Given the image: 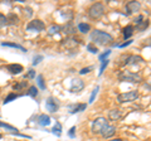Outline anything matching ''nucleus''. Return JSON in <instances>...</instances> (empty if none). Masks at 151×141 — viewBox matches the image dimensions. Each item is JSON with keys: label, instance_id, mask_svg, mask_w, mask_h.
Segmentation results:
<instances>
[{"label": "nucleus", "instance_id": "1", "mask_svg": "<svg viewBox=\"0 0 151 141\" xmlns=\"http://www.w3.org/2000/svg\"><path fill=\"white\" fill-rule=\"evenodd\" d=\"M91 40L93 42L94 44L106 45V44H110L111 42H113V37L110 34V33H107V32H103V30H93L91 33Z\"/></svg>", "mask_w": 151, "mask_h": 141}, {"label": "nucleus", "instance_id": "2", "mask_svg": "<svg viewBox=\"0 0 151 141\" xmlns=\"http://www.w3.org/2000/svg\"><path fill=\"white\" fill-rule=\"evenodd\" d=\"M88 17L93 20L101 19L105 14V5L102 3H93L91 6L88 8Z\"/></svg>", "mask_w": 151, "mask_h": 141}, {"label": "nucleus", "instance_id": "3", "mask_svg": "<svg viewBox=\"0 0 151 141\" xmlns=\"http://www.w3.org/2000/svg\"><path fill=\"white\" fill-rule=\"evenodd\" d=\"M119 79L121 82H130V83H140L142 81V77L137 73L130 72V70H124L119 73Z\"/></svg>", "mask_w": 151, "mask_h": 141}, {"label": "nucleus", "instance_id": "4", "mask_svg": "<svg viewBox=\"0 0 151 141\" xmlns=\"http://www.w3.org/2000/svg\"><path fill=\"white\" fill-rule=\"evenodd\" d=\"M139 98V92L137 91H130V92H124L117 96V102L120 103H126V102H132Z\"/></svg>", "mask_w": 151, "mask_h": 141}, {"label": "nucleus", "instance_id": "5", "mask_svg": "<svg viewBox=\"0 0 151 141\" xmlns=\"http://www.w3.org/2000/svg\"><path fill=\"white\" fill-rule=\"evenodd\" d=\"M107 120L105 117H98L92 122V134L93 135H98L102 132V130L105 129V126H107Z\"/></svg>", "mask_w": 151, "mask_h": 141}, {"label": "nucleus", "instance_id": "6", "mask_svg": "<svg viewBox=\"0 0 151 141\" xmlns=\"http://www.w3.org/2000/svg\"><path fill=\"white\" fill-rule=\"evenodd\" d=\"M44 23L42 22L40 19H35V20H32L28 23V25H27V32H37V33H39L42 30H44Z\"/></svg>", "mask_w": 151, "mask_h": 141}, {"label": "nucleus", "instance_id": "7", "mask_svg": "<svg viewBox=\"0 0 151 141\" xmlns=\"http://www.w3.org/2000/svg\"><path fill=\"white\" fill-rule=\"evenodd\" d=\"M83 88H84L83 79H81V78H73L72 79V82H70V88H69L70 92L77 93V92H81Z\"/></svg>", "mask_w": 151, "mask_h": 141}, {"label": "nucleus", "instance_id": "8", "mask_svg": "<svg viewBox=\"0 0 151 141\" xmlns=\"http://www.w3.org/2000/svg\"><path fill=\"white\" fill-rule=\"evenodd\" d=\"M45 109L48 110V112H52V114H55L59 109L58 101L55 100L54 97H48V100L45 102Z\"/></svg>", "mask_w": 151, "mask_h": 141}, {"label": "nucleus", "instance_id": "9", "mask_svg": "<svg viewBox=\"0 0 151 141\" xmlns=\"http://www.w3.org/2000/svg\"><path fill=\"white\" fill-rule=\"evenodd\" d=\"M76 25L73 24V22H67L64 25L60 27V32H63L65 35L72 37L73 34H76Z\"/></svg>", "mask_w": 151, "mask_h": 141}, {"label": "nucleus", "instance_id": "10", "mask_svg": "<svg viewBox=\"0 0 151 141\" xmlns=\"http://www.w3.org/2000/svg\"><path fill=\"white\" fill-rule=\"evenodd\" d=\"M140 8H141V4L139 1H129L126 4V15H131V14H134V13H137L140 10Z\"/></svg>", "mask_w": 151, "mask_h": 141}, {"label": "nucleus", "instance_id": "11", "mask_svg": "<svg viewBox=\"0 0 151 141\" xmlns=\"http://www.w3.org/2000/svg\"><path fill=\"white\" fill-rule=\"evenodd\" d=\"M62 45L67 49H74L78 45V40L73 38V37H67L65 39L62 40Z\"/></svg>", "mask_w": 151, "mask_h": 141}, {"label": "nucleus", "instance_id": "12", "mask_svg": "<svg viewBox=\"0 0 151 141\" xmlns=\"http://www.w3.org/2000/svg\"><path fill=\"white\" fill-rule=\"evenodd\" d=\"M68 112L69 114H78V112H82L87 109L86 103H76V105H68Z\"/></svg>", "mask_w": 151, "mask_h": 141}, {"label": "nucleus", "instance_id": "13", "mask_svg": "<svg viewBox=\"0 0 151 141\" xmlns=\"http://www.w3.org/2000/svg\"><path fill=\"white\" fill-rule=\"evenodd\" d=\"M0 127L5 129V130H8V131H10V132H12V134H14V135H18V136H22V137H27V139H29V136L23 135V134H19L18 129H15L14 126L9 125V124H5V122H3V121H0Z\"/></svg>", "mask_w": 151, "mask_h": 141}, {"label": "nucleus", "instance_id": "14", "mask_svg": "<svg viewBox=\"0 0 151 141\" xmlns=\"http://www.w3.org/2000/svg\"><path fill=\"white\" fill-rule=\"evenodd\" d=\"M115 132H116V126L107 125V126H105V129L102 130L101 135H102L105 139H108V137H111V136L115 135Z\"/></svg>", "mask_w": 151, "mask_h": 141}, {"label": "nucleus", "instance_id": "15", "mask_svg": "<svg viewBox=\"0 0 151 141\" xmlns=\"http://www.w3.org/2000/svg\"><path fill=\"white\" fill-rule=\"evenodd\" d=\"M137 62H142V58L139 57V55L132 54V55H126L124 64H135V63H137Z\"/></svg>", "mask_w": 151, "mask_h": 141}, {"label": "nucleus", "instance_id": "16", "mask_svg": "<svg viewBox=\"0 0 151 141\" xmlns=\"http://www.w3.org/2000/svg\"><path fill=\"white\" fill-rule=\"evenodd\" d=\"M8 72H10L12 74H19L20 72H23V65L20 64H9L6 65Z\"/></svg>", "mask_w": 151, "mask_h": 141}, {"label": "nucleus", "instance_id": "17", "mask_svg": "<svg viewBox=\"0 0 151 141\" xmlns=\"http://www.w3.org/2000/svg\"><path fill=\"white\" fill-rule=\"evenodd\" d=\"M5 18H6V25H17L18 23H19V18H18V15H15L14 13L8 14Z\"/></svg>", "mask_w": 151, "mask_h": 141}, {"label": "nucleus", "instance_id": "18", "mask_svg": "<svg viewBox=\"0 0 151 141\" xmlns=\"http://www.w3.org/2000/svg\"><path fill=\"white\" fill-rule=\"evenodd\" d=\"M38 122L42 125V126H49L50 125V117L48 115H40L39 117H38Z\"/></svg>", "mask_w": 151, "mask_h": 141}, {"label": "nucleus", "instance_id": "19", "mask_svg": "<svg viewBox=\"0 0 151 141\" xmlns=\"http://www.w3.org/2000/svg\"><path fill=\"white\" fill-rule=\"evenodd\" d=\"M121 117V111L120 110H111L110 112H108V119H110L111 121H116L119 120Z\"/></svg>", "mask_w": 151, "mask_h": 141}, {"label": "nucleus", "instance_id": "20", "mask_svg": "<svg viewBox=\"0 0 151 141\" xmlns=\"http://www.w3.org/2000/svg\"><path fill=\"white\" fill-rule=\"evenodd\" d=\"M52 132H53L57 137L62 136V125H60V122H55V125L53 126V129H52Z\"/></svg>", "mask_w": 151, "mask_h": 141}, {"label": "nucleus", "instance_id": "21", "mask_svg": "<svg viewBox=\"0 0 151 141\" xmlns=\"http://www.w3.org/2000/svg\"><path fill=\"white\" fill-rule=\"evenodd\" d=\"M3 47H10V48H15V49H20L22 52H27V49L24 47H22L20 44H17V43H9V42H4L1 43Z\"/></svg>", "mask_w": 151, "mask_h": 141}, {"label": "nucleus", "instance_id": "22", "mask_svg": "<svg viewBox=\"0 0 151 141\" xmlns=\"http://www.w3.org/2000/svg\"><path fill=\"white\" fill-rule=\"evenodd\" d=\"M132 34H134V27L132 25H127L124 28V38L125 39H129Z\"/></svg>", "mask_w": 151, "mask_h": 141}, {"label": "nucleus", "instance_id": "23", "mask_svg": "<svg viewBox=\"0 0 151 141\" xmlns=\"http://www.w3.org/2000/svg\"><path fill=\"white\" fill-rule=\"evenodd\" d=\"M60 32V25L58 24H53L48 28V35H54V34H58Z\"/></svg>", "mask_w": 151, "mask_h": 141}, {"label": "nucleus", "instance_id": "24", "mask_svg": "<svg viewBox=\"0 0 151 141\" xmlns=\"http://www.w3.org/2000/svg\"><path fill=\"white\" fill-rule=\"evenodd\" d=\"M78 30L81 33H88L91 30V25L87 24V23H79L78 24Z\"/></svg>", "mask_w": 151, "mask_h": 141}, {"label": "nucleus", "instance_id": "25", "mask_svg": "<svg viewBox=\"0 0 151 141\" xmlns=\"http://www.w3.org/2000/svg\"><path fill=\"white\" fill-rule=\"evenodd\" d=\"M28 86V82H25V81H22V82H19V83H15L13 86V90H15V91H20V90H23V88H25Z\"/></svg>", "mask_w": 151, "mask_h": 141}, {"label": "nucleus", "instance_id": "26", "mask_svg": "<svg viewBox=\"0 0 151 141\" xmlns=\"http://www.w3.org/2000/svg\"><path fill=\"white\" fill-rule=\"evenodd\" d=\"M19 97V95H15V93H9V95L5 97V100H4V105H6V103L12 102L13 100H17Z\"/></svg>", "mask_w": 151, "mask_h": 141}, {"label": "nucleus", "instance_id": "27", "mask_svg": "<svg viewBox=\"0 0 151 141\" xmlns=\"http://www.w3.org/2000/svg\"><path fill=\"white\" fill-rule=\"evenodd\" d=\"M37 83H38V86H39L40 90H45V83H44V79H43V76H42V74H39V76L37 77Z\"/></svg>", "mask_w": 151, "mask_h": 141}, {"label": "nucleus", "instance_id": "28", "mask_svg": "<svg viewBox=\"0 0 151 141\" xmlns=\"http://www.w3.org/2000/svg\"><path fill=\"white\" fill-rule=\"evenodd\" d=\"M101 68H100V72H98V76H102V73H103V70L106 69V67L108 65V63H110V60L108 59H105V60H101Z\"/></svg>", "mask_w": 151, "mask_h": 141}, {"label": "nucleus", "instance_id": "29", "mask_svg": "<svg viewBox=\"0 0 151 141\" xmlns=\"http://www.w3.org/2000/svg\"><path fill=\"white\" fill-rule=\"evenodd\" d=\"M28 95H29L30 97H37L38 96V88L35 86H30L29 91H28Z\"/></svg>", "mask_w": 151, "mask_h": 141}, {"label": "nucleus", "instance_id": "30", "mask_svg": "<svg viewBox=\"0 0 151 141\" xmlns=\"http://www.w3.org/2000/svg\"><path fill=\"white\" fill-rule=\"evenodd\" d=\"M98 91H100V87L96 86V88H94V90L92 91V93H91V97H89V103H92V102L94 101V98H96V96H97Z\"/></svg>", "mask_w": 151, "mask_h": 141}, {"label": "nucleus", "instance_id": "31", "mask_svg": "<svg viewBox=\"0 0 151 141\" xmlns=\"http://www.w3.org/2000/svg\"><path fill=\"white\" fill-rule=\"evenodd\" d=\"M5 25H6V18H5L4 14L0 13V29H1L3 27H5Z\"/></svg>", "mask_w": 151, "mask_h": 141}, {"label": "nucleus", "instance_id": "32", "mask_svg": "<svg viewBox=\"0 0 151 141\" xmlns=\"http://www.w3.org/2000/svg\"><path fill=\"white\" fill-rule=\"evenodd\" d=\"M87 50L91 52V53H97V52H98V49H97L92 43H88V44H87Z\"/></svg>", "mask_w": 151, "mask_h": 141}, {"label": "nucleus", "instance_id": "33", "mask_svg": "<svg viewBox=\"0 0 151 141\" xmlns=\"http://www.w3.org/2000/svg\"><path fill=\"white\" fill-rule=\"evenodd\" d=\"M42 60H43V55H35L34 59H33V65H37L39 64Z\"/></svg>", "mask_w": 151, "mask_h": 141}, {"label": "nucleus", "instance_id": "34", "mask_svg": "<svg viewBox=\"0 0 151 141\" xmlns=\"http://www.w3.org/2000/svg\"><path fill=\"white\" fill-rule=\"evenodd\" d=\"M110 54H111V50L108 49V50H106V52H105V53H102L98 58H100V60H105V59H107V57H108Z\"/></svg>", "mask_w": 151, "mask_h": 141}, {"label": "nucleus", "instance_id": "35", "mask_svg": "<svg viewBox=\"0 0 151 141\" xmlns=\"http://www.w3.org/2000/svg\"><path fill=\"white\" fill-rule=\"evenodd\" d=\"M149 27V20H146V22H142L140 24V27H139V30L141 32V30H144V29H146V28Z\"/></svg>", "mask_w": 151, "mask_h": 141}, {"label": "nucleus", "instance_id": "36", "mask_svg": "<svg viewBox=\"0 0 151 141\" xmlns=\"http://www.w3.org/2000/svg\"><path fill=\"white\" fill-rule=\"evenodd\" d=\"M74 132H76V126H72V127L69 129V131H68V136L70 139L74 137Z\"/></svg>", "mask_w": 151, "mask_h": 141}, {"label": "nucleus", "instance_id": "37", "mask_svg": "<svg viewBox=\"0 0 151 141\" xmlns=\"http://www.w3.org/2000/svg\"><path fill=\"white\" fill-rule=\"evenodd\" d=\"M142 20H144V17H142V15H139L134 22H135V24H136V25H140L141 23H142Z\"/></svg>", "mask_w": 151, "mask_h": 141}, {"label": "nucleus", "instance_id": "38", "mask_svg": "<svg viewBox=\"0 0 151 141\" xmlns=\"http://www.w3.org/2000/svg\"><path fill=\"white\" fill-rule=\"evenodd\" d=\"M34 77H35V72H34V69H29V70H28L27 78H34Z\"/></svg>", "mask_w": 151, "mask_h": 141}, {"label": "nucleus", "instance_id": "39", "mask_svg": "<svg viewBox=\"0 0 151 141\" xmlns=\"http://www.w3.org/2000/svg\"><path fill=\"white\" fill-rule=\"evenodd\" d=\"M89 70H92V67H86V68H82L81 70H79V73L81 74H86V73H88Z\"/></svg>", "mask_w": 151, "mask_h": 141}, {"label": "nucleus", "instance_id": "40", "mask_svg": "<svg viewBox=\"0 0 151 141\" xmlns=\"http://www.w3.org/2000/svg\"><path fill=\"white\" fill-rule=\"evenodd\" d=\"M24 12H27V17L28 18H30L33 15V10H32V8H25L24 9Z\"/></svg>", "mask_w": 151, "mask_h": 141}, {"label": "nucleus", "instance_id": "41", "mask_svg": "<svg viewBox=\"0 0 151 141\" xmlns=\"http://www.w3.org/2000/svg\"><path fill=\"white\" fill-rule=\"evenodd\" d=\"M132 43V40H126L125 43H122V44H120L119 45V48H125V47H127V45H130Z\"/></svg>", "mask_w": 151, "mask_h": 141}, {"label": "nucleus", "instance_id": "42", "mask_svg": "<svg viewBox=\"0 0 151 141\" xmlns=\"http://www.w3.org/2000/svg\"><path fill=\"white\" fill-rule=\"evenodd\" d=\"M108 141H122V139H113V140H108Z\"/></svg>", "mask_w": 151, "mask_h": 141}, {"label": "nucleus", "instance_id": "43", "mask_svg": "<svg viewBox=\"0 0 151 141\" xmlns=\"http://www.w3.org/2000/svg\"><path fill=\"white\" fill-rule=\"evenodd\" d=\"M0 139H1V135H0Z\"/></svg>", "mask_w": 151, "mask_h": 141}]
</instances>
